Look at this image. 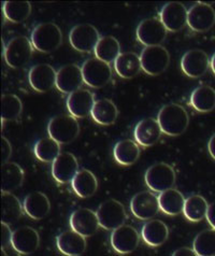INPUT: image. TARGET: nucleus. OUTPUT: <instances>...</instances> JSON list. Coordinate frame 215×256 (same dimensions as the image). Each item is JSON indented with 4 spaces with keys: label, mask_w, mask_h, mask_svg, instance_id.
<instances>
[{
    "label": "nucleus",
    "mask_w": 215,
    "mask_h": 256,
    "mask_svg": "<svg viewBox=\"0 0 215 256\" xmlns=\"http://www.w3.org/2000/svg\"><path fill=\"white\" fill-rule=\"evenodd\" d=\"M160 126L164 134L171 137L182 134L190 124V116L182 106L169 104L164 106L157 116Z\"/></svg>",
    "instance_id": "1"
},
{
    "label": "nucleus",
    "mask_w": 215,
    "mask_h": 256,
    "mask_svg": "<svg viewBox=\"0 0 215 256\" xmlns=\"http://www.w3.org/2000/svg\"><path fill=\"white\" fill-rule=\"evenodd\" d=\"M30 41L32 46L39 52H54L62 44V34L56 24L42 23L34 27Z\"/></svg>",
    "instance_id": "2"
},
{
    "label": "nucleus",
    "mask_w": 215,
    "mask_h": 256,
    "mask_svg": "<svg viewBox=\"0 0 215 256\" xmlns=\"http://www.w3.org/2000/svg\"><path fill=\"white\" fill-rule=\"evenodd\" d=\"M32 44L25 36L11 39L4 50L6 65L13 69L25 67L32 56Z\"/></svg>",
    "instance_id": "3"
},
{
    "label": "nucleus",
    "mask_w": 215,
    "mask_h": 256,
    "mask_svg": "<svg viewBox=\"0 0 215 256\" xmlns=\"http://www.w3.org/2000/svg\"><path fill=\"white\" fill-rule=\"evenodd\" d=\"M48 136L60 144L72 142L80 132V126L72 116H57L50 120L48 125Z\"/></svg>",
    "instance_id": "4"
},
{
    "label": "nucleus",
    "mask_w": 215,
    "mask_h": 256,
    "mask_svg": "<svg viewBox=\"0 0 215 256\" xmlns=\"http://www.w3.org/2000/svg\"><path fill=\"white\" fill-rule=\"evenodd\" d=\"M144 179L148 188L155 193H162L174 186L176 172L168 164L157 162L146 170Z\"/></svg>",
    "instance_id": "5"
},
{
    "label": "nucleus",
    "mask_w": 215,
    "mask_h": 256,
    "mask_svg": "<svg viewBox=\"0 0 215 256\" xmlns=\"http://www.w3.org/2000/svg\"><path fill=\"white\" fill-rule=\"evenodd\" d=\"M141 68L150 76H158L169 66L170 55L162 46H146L140 55Z\"/></svg>",
    "instance_id": "6"
},
{
    "label": "nucleus",
    "mask_w": 215,
    "mask_h": 256,
    "mask_svg": "<svg viewBox=\"0 0 215 256\" xmlns=\"http://www.w3.org/2000/svg\"><path fill=\"white\" fill-rule=\"evenodd\" d=\"M96 213L100 226L106 230H114L124 225L127 218L124 206L116 199H108L102 202Z\"/></svg>",
    "instance_id": "7"
},
{
    "label": "nucleus",
    "mask_w": 215,
    "mask_h": 256,
    "mask_svg": "<svg viewBox=\"0 0 215 256\" xmlns=\"http://www.w3.org/2000/svg\"><path fill=\"white\" fill-rule=\"evenodd\" d=\"M81 68L84 83L90 88H102L111 80L112 69L110 65L98 58L88 60Z\"/></svg>",
    "instance_id": "8"
},
{
    "label": "nucleus",
    "mask_w": 215,
    "mask_h": 256,
    "mask_svg": "<svg viewBox=\"0 0 215 256\" xmlns=\"http://www.w3.org/2000/svg\"><path fill=\"white\" fill-rule=\"evenodd\" d=\"M100 40V36L96 28L90 24H80L74 26L69 34L70 44L74 50L83 53L95 51Z\"/></svg>",
    "instance_id": "9"
},
{
    "label": "nucleus",
    "mask_w": 215,
    "mask_h": 256,
    "mask_svg": "<svg viewBox=\"0 0 215 256\" xmlns=\"http://www.w3.org/2000/svg\"><path fill=\"white\" fill-rule=\"evenodd\" d=\"M167 36V30L162 20L156 18L143 20L137 28V38L143 46H160Z\"/></svg>",
    "instance_id": "10"
},
{
    "label": "nucleus",
    "mask_w": 215,
    "mask_h": 256,
    "mask_svg": "<svg viewBox=\"0 0 215 256\" xmlns=\"http://www.w3.org/2000/svg\"><path fill=\"white\" fill-rule=\"evenodd\" d=\"M188 25L196 32H204L215 25V10L212 6L197 2L188 10Z\"/></svg>",
    "instance_id": "11"
},
{
    "label": "nucleus",
    "mask_w": 215,
    "mask_h": 256,
    "mask_svg": "<svg viewBox=\"0 0 215 256\" xmlns=\"http://www.w3.org/2000/svg\"><path fill=\"white\" fill-rule=\"evenodd\" d=\"M132 214L140 220H150L154 218L160 210L158 196L148 190L136 194L130 202Z\"/></svg>",
    "instance_id": "12"
},
{
    "label": "nucleus",
    "mask_w": 215,
    "mask_h": 256,
    "mask_svg": "<svg viewBox=\"0 0 215 256\" xmlns=\"http://www.w3.org/2000/svg\"><path fill=\"white\" fill-rule=\"evenodd\" d=\"M188 11L183 4L172 2L162 6L160 13V20L166 27L167 32H176L181 30L188 24Z\"/></svg>",
    "instance_id": "13"
},
{
    "label": "nucleus",
    "mask_w": 215,
    "mask_h": 256,
    "mask_svg": "<svg viewBox=\"0 0 215 256\" xmlns=\"http://www.w3.org/2000/svg\"><path fill=\"white\" fill-rule=\"evenodd\" d=\"M139 234L132 226L122 225L112 230L111 246L114 251L120 254L134 252L139 246Z\"/></svg>",
    "instance_id": "14"
},
{
    "label": "nucleus",
    "mask_w": 215,
    "mask_h": 256,
    "mask_svg": "<svg viewBox=\"0 0 215 256\" xmlns=\"http://www.w3.org/2000/svg\"><path fill=\"white\" fill-rule=\"evenodd\" d=\"M69 223L71 230L84 237L92 236L100 226L97 213L88 208H80L71 213Z\"/></svg>",
    "instance_id": "15"
},
{
    "label": "nucleus",
    "mask_w": 215,
    "mask_h": 256,
    "mask_svg": "<svg viewBox=\"0 0 215 256\" xmlns=\"http://www.w3.org/2000/svg\"><path fill=\"white\" fill-rule=\"evenodd\" d=\"M40 244V237L37 230L30 226L18 227L12 234L11 246L18 253L30 255L34 253Z\"/></svg>",
    "instance_id": "16"
},
{
    "label": "nucleus",
    "mask_w": 215,
    "mask_h": 256,
    "mask_svg": "<svg viewBox=\"0 0 215 256\" xmlns=\"http://www.w3.org/2000/svg\"><path fill=\"white\" fill-rule=\"evenodd\" d=\"M84 83L82 68L78 65H67L57 71L56 85L57 90L64 94H71L80 90Z\"/></svg>",
    "instance_id": "17"
},
{
    "label": "nucleus",
    "mask_w": 215,
    "mask_h": 256,
    "mask_svg": "<svg viewBox=\"0 0 215 256\" xmlns=\"http://www.w3.org/2000/svg\"><path fill=\"white\" fill-rule=\"evenodd\" d=\"M56 76L54 68L48 64H38L30 68L28 74V81L30 86L39 93H46L56 85Z\"/></svg>",
    "instance_id": "18"
},
{
    "label": "nucleus",
    "mask_w": 215,
    "mask_h": 256,
    "mask_svg": "<svg viewBox=\"0 0 215 256\" xmlns=\"http://www.w3.org/2000/svg\"><path fill=\"white\" fill-rule=\"evenodd\" d=\"M210 66L208 54L202 50H190L181 60V69L190 78L202 76Z\"/></svg>",
    "instance_id": "19"
},
{
    "label": "nucleus",
    "mask_w": 215,
    "mask_h": 256,
    "mask_svg": "<svg viewBox=\"0 0 215 256\" xmlns=\"http://www.w3.org/2000/svg\"><path fill=\"white\" fill-rule=\"evenodd\" d=\"M95 102V97L92 92L80 88L69 94L67 98V109L76 118H83L90 114Z\"/></svg>",
    "instance_id": "20"
},
{
    "label": "nucleus",
    "mask_w": 215,
    "mask_h": 256,
    "mask_svg": "<svg viewBox=\"0 0 215 256\" xmlns=\"http://www.w3.org/2000/svg\"><path fill=\"white\" fill-rule=\"evenodd\" d=\"M78 172V164L74 154L64 152L58 155L52 165V176L62 184L72 181Z\"/></svg>",
    "instance_id": "21"
},
{
    "label": "nucleus",
    "mask_w": 215,
    "mask_h": 256,
    "mask_svg": "<svg viewBox=\"0 0 215 256\" xmlns=\"http://www.w3.org/2000/svg\"><path fill=\"white\" fill-rule=\"evenodd\" d=\"M162 128L155 118L141 120L134 128V139L142 146H152L162 136Z\"/></svg>",
    "instance_id": "22"
},
{
    "label": "nucleus",
    "mask_w": 215,
    "mask_h": 256,
    "mask_svg": "<svg viewBox=\"0 0 215 256\" xmlns=\"http://www.w3.org/2000/svg\"><path fill=\"white\" fill-rule=\"evenodd\" d=\"M86 237L74 232H62L56 239L57 248L60 252L68 256H80L86 251Z\"/></svg>",
    "instance_id": "23"
},
{
    "label": "nucleus",
    "mask_w": 215,
    "mask_h": 256,
    "mask_svg": "<svg viewBox=\"0 0 215 256\" xmlns=\"http://www.w3.org/2000/svg\"><path fill=\"white\" fill-rule=\"evenodd\" d=\"M23 207L28 216L34 220H41L48 214L51 204L46 194L41 192H32L25 197Z\"/></svg>",
    "instance_id": "24"
},
{
    "label": "nucleus",
    "mask_w": 215,
    "mask_h": 256,
    "mask_svg": "<svg viewBox=\"0 0 215 256\" xmlns=\"http://www.w3.org/2000/svg\"><path fill=\"white\" fill-rule=\"evenodd\" d=\"M141 236L150 246H160L168 239L169 230L167 225L160 220H152L143 225Z\"/></svg>",
    "instance_id": "25"
},
{
    "label": "nucleus",
    "mask_w": 215,
    "mask_h": 256,
    "mask_svg": "<svg viewBox=\"0 0 215 256\" xmlns=\"http://www.w3.org/2000/svg\"><path fill=\"white\" fill-rule=\"evenodd\" d=\"M2 192L11 193L22 186L24 182V170L16 162H6L2 167Z\"/></svg>",
    "instance_id": "26"
},
{
    "label": "nucleus",
    "mask_w": 215,
    "mask_h": 256,
    "mask_svg": "<svg viewBox=\"0 0 215 256\" xmlns=\"http://www.w3.org/2000/svg\"><path fill=\"white\" fill-rule=\"evenodd\" d=\"M74 193L80 198H90L96 193L98 182L95 174L90 170H80L71 181Z\"/></svg>",
    "instance_id": "27"
},
{
    "label": "nucleus",
    "mask_w": 215,
    "mask_h": 256,
    "mask_svg": "<svg viewBox=\"0 0 215 256\" xmlns=\"http://www.w3.org/2000/svg\"><path fill=\"white\" fill-rule=\"evenodd\" d=\"M114 69L123 79H132V78L137 76L142 69L140 56L134 52L120 53L114 62Z\"/></svg>",
    "instance_id": "28"
},
{
    "label": "nucleus",
    "mask_w": 215,
    "mask_h": 256,
    "mask_svg": "<svg viewBox=\"0 0 215 256\" xmlns=\"http://www.w3.org/2000/svg\"><path fill=\"white\" fill-rule=\"evenodd\" d=\"M160 210L168 216H176L183 212L186 199L181 192L176 188H169L160 193L158 196Z\"/></svg>",
    "instance_id": "29"
},
{
    "label": "nucleus",
    "mask_w": 215,
    "mask_h": 256,
    "mask_svg": "<svg viewBox=\"0 0 215 256\" xmlns=\"http://www.w3.org/2000/svg\"><path fill=\"white\" fill-rule=\"evenodd\" d=\"M190 104L198 112H210L215 108V90L209 85H202L192 90Z\"/></svg>",
    "instance_id": "30"
},
{
    "label": "nucleus",
    "mask_w": 215,
    "mask_h": 256,
    "mask_svg": "<svg viewBox=\"0 0 215 256\" xmlns=\"http://www.w3.org/2000/svg\"><path fill=\"white\" fill-rule=\"evenodd\" d=\"M139 155L140 148L138 144L130 139L118 141L113 148L114 158L120 165L123 166L132 165L139 158Z\"/></svg>",
    "instance_id": "31"
},
{
    "label": "nucleus",
    "mask_w": 215,
    "mask_h": 256,
    "mask_svg": "<svg viewBox=\"0 0 215 256\" xmlns=\"http://www.w3.org/2000/svg\"><path fill=\"white\" fill-rule=\"evenodd\" d=\"M118 111L116 104L110 99H100L92 106L90 116L99 125H111L118 118Z\"/></svg>",
    "instance_id": "32"
},
{
    "label": "nucleus",
    "mask_w": 215,
    "mask_h": 256,
    "mask_svg": "<svg viewBox=\"0 0 215 256\" xmlns=\"http://www.w3.org/2000/svg\"><path fill=\"white\" fill-rule=\"evenodd\" d=\"M24 207L18 198L11 193L2 194V222L14 224L20 218Z\"/></svg>",
    "instance_id": "33"
},
{
    "label": "nucleus",
    "mask_w": 215,
    "mask_h": 256,
    "mask_svg": "<svg viewBox=\"0 0 215 256\" xmlns=\"http://www.w3.org/2000/svg\"><path fill=\"white\" fill-rule=\"evenodd\" d=\"M94 52L96 58L104 62L110 64L116 62L120 54V42L112 36H106V37L100 38Z\"/></svg>",
    "instance_id": "34"
},
{
    "label": "nucleus",
    "mask_w": 215,
    "mask_h": 256,
    "mask_svg": "<svg viewBox=\"0 0 215 256\" xmlns=\"http://www.w3.org/2000/svg\"><path fill=\"white\" fill-rule=\"evenodd\" d=\"M208 204L204 197L200 195H192L185 200L183 213L190 222H200L206 216Z\"/></svg>",
    "instance_id": "35"
},
{
    "label": "nucleus",
    "mask_w": 215,
    "mask_h": 256,
    "mask_svg": "<svg viewBox=\"0 0 215 256\" xmlns=\"http://www.w3.org/2000/svg\"><path fill=\"white\" fill-rule=\"evenodd\" d=\"M34 156L43 162H54L60 154V144L51 137L42 138L34 146Z\"/></svg>",
    "instance_id": "36"
},
{
    "label": "nucleus",
    "mask_w": 215,
    "mask_h": 256,
    "mask_svg": "<svg viewBox=\"0 0 215 256\" xmlns=\"http://www.w3.org/2000/svg\"><path fill=\"white\" fill-rule=\"evenodd\" d=\"M2 11L9 22L22 23L30 16L32 4L28 2H4Z\"/></svg>",
    "instance_id": "37"
},
{
    "label": "nucleus",
    "mask_w": 215,
    "mask_h": 256,
    "mask_svg": "<svg viewBox=\"0 0 215 256\" xmlns=\"http://www.w3.org/2000/svg\"><path fill=\"white\" fill-rule=\"evenodd\" d=\"M194 250L199 256L215 255V228L198 234L194 240Z\"/></svg>",
    "instance_id": "38"
},
{
    "label": "nucleus",
    "mask_w": 215,
    "mask_h": 256,
    "mask_svg": "<svg viewBox=\"0 0 215 256\" xmlns=\"http://www.w3.org/2000/svg\"><path fill=\"white\" fill-rule=\"evenodd\" d=\"M23 110L20 99L14 94H4L2 98V118L4 120H16Z\"/></svg>",
    "instance_id": "39"
},
{
    "label": "nucleus",
    "mask_w": 215,
    "mask_h": 256,
    "mask_svg": "<svg viewBox=\"0 0 215 256\" xmlns=\"http://www.w3.org/2000/svg\"><path fill=\"white\" fill-rule=\"evenodd\" d=\"M12 234L13 232H11L9 224L2 222V251L11 244Z\"/></svg>",
    "instance_id": "40"
},
{
    "label": "nucleus",
    "mask_w": 215,
    "mask_h": 256,
    "mask_svg": "<svg viewBox=\"0 0 215 256\" xmlns=\"http://www.w3.org/2000/svg\"><path fill=\"white\" fill-rule=\"evenodd\" d=\"M11 154H12V148H11L10 142L6 137H2V164H6L9 160Z\"/></svg>",
    "instance_id": "41"
},
{
    "label": "nucleus",
    "mask_w": 215,
    "mask_h": 256,
    "mask_svg": "<svg viewBox=\"0 0 215 256\" xmlns=\"http://www.w3.org/2000/svg\"><path fill=\"white\" fill-rule=\"evenodd\" d=\"M206 220L212 226V228H215V202L209 204V208H208L206 212Z\"/></svg>",
    "instance_id": "42"
},
{
    "label": "nucleus",
    "mask_w": 215,
    "mask_h": 256,
    "mask_svg": "<svg viewBox=\"0 0 215 256\" xmlns=\"http://www.w3.org/2000/svg\"><path fill=\"white\" fill-rule=\"evenodd\" d=\"M174 256H190V255H197L195 250L194 248H181L176 250V252H174L172 254Z\"/></svg>",
    "instance_id": "43"
},
{
    "label": "nucleus",
    "mask_w": 215,
    "mask_h": 256,
    "mask_svg": "<svg viewBox=\"0 0 215 256\" xmlns=\"http://www.w3.org/2000/svg\"><path fill=\"white\" fill-rule=\"evenodd\" d=\"M208 150H209L210 155L215 160V134L209 140V144H208Z\"/></svg>",
    "instance_id": "44"
},
{
    "label": "nucleus",
    "mask_w": 215,
    "mask_h": 256,
    "mask_svg": "<svg viewBox=\"0 0 215 256\" xmlns=\"http://www.w3.org/2000/svg\"><path fill=\"white\" fill-rule=\"evenodd\" d=\"M210 67H211V69L213 71V74H215V53L212 55V58L210 60Z\"/></svg>",
    "instance_id": "45"
}]
</instances>
